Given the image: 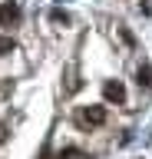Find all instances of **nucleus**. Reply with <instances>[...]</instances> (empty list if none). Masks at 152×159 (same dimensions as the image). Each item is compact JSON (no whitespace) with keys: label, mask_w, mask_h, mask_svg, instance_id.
Instances as JSON below:
<instances>
[{"label":"nucleus","mask_w":152,"mask_h":159,"mask_svg":"<svg viewBox=\"0 0 152 159\" xmlns=\"http://www.w3.org/2000/svg\"><path fill=\"white\" fill-rule=\"evenodd\" d=\"M56 159H86V156H83L80 149H63V152H60Z\"/></svg>","instance_id":"obj_7"},{"label":"nucleus","mask_w":152,"mask_h":159,"mask_svg":"<svg viewBox=\"0 0 152 159\" xmlns=\"http://www.w3.org/2000/svg\"><path fill=\"white\" fill-rule=\"evenodd\" d=\"M50 20L53 23H70V13L66 10H50Z\"/></svg>","instance_id":"obj_6"},{"label":"nucleus","mask_w":152,"mask_h":159,"mask_svg":"<svg viewBox=\"0 0 152 159\" xmlns=\"http://www.w3.org/2000/svg\"><path fill=\"white\" fill-rule=\"evenodd\" d=\"M13 50H17L13 37H0V57H7V53H13Z\"/></svg>","instance_id":"obj_5"},{"label":"nucleus","mask_w":152,"mask_h":159,"mask_svg":"<svg viewBox=\"0 0 152 159\" xmlns=\"http://www.w3.org/2000/svg\"><path fill=\"white\" fill-rule=\"evenodd\" d=\"M20 20V3L17 0H3L0 3V27H13Z\"/></svg>","instance_id":"obj_1"},{"label":"nucleus","mask_w":152,"mask_h":159,"mask_svg":"<svg viewBox=\"0 0 152 159\" xmlns=\"http://www.w3.org/2000/svg\"><path fill=\"white\" fill-rule=\"evenodd\" d=\"M136 80H139V86L152 89V66H149V63H142V66H139V73H136Z\"/></svg>","instance_id":"obj_4"},{"label":"nucleus","mask_w":152,"mask_h":159,"mask_svg":"<svg viewBox=\"0 0 152 159\" xmlns=\"http://www.w3.org/2000/svg\"><path fill=\"white\" fill-rule=\"evenodd\" d=\"M80 123L83 126H102V123H106V109L102 106H86L80 113Z\"/></svg>","instance_id":"obj_2"},{"label":"nucleus","mask_w":152,"mask_h":159,"mask_svg":"<svg viewBox=\"0 0 152 159\" xmlns=\"http://www.w3.org/2000/svg\"><path fill=\"white\" fill-rule=\"evenodd\" d=\"M102 96L109 99V103H126V86H122L119 80H109V83L102 86Z\"/></svg>","instance_id":"obj_3"}]
</instances>
